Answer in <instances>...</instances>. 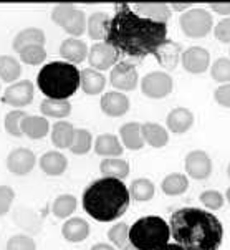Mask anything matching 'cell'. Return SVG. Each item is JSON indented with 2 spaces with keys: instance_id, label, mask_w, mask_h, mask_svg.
<instances>
[{
  "instance_id": "cell-42",
  "label": "cell",
  "mask_w": 230,
  "mask_h": 250,
  "mask_svg": "<svg viewBox=\"0 0 230 250\" xmlns=\"http://www.w3.org/2000/svg\"><path fill=\"white\" fill-rule=\"evenodd\" d=\"M5 250H37V244L32 237L25 234H17L7 240Z\"/></svg>"
},
{
  "instance_id": "cell-6",
  "label": "cell",
  "mask_w": 230,
  "mask_h": 250,
  "mask_svg": "<svg viewBox=\"0 0 230 250\" xmlns=\"http://www.w3.org/2000/svg\"><path fill=\"white\" fill-rule=\"evenodd\" d=\"M52 20L71 37H82L86 32V17L83 10L71 3H58L52 10Z\"/></svg>"
},
{
  "instance_id": "cell-16",
  "label": "cell",
  "mask_w": 230,
  "mask_h": 250,
  "mask_svg": "<svg viewBox=\"0 0 230 250\" xmlns=\"http://www.w3.org/2000/svg\"><path fill=\"white\" fill-rule=\"evenodd\" d=\"M88 45L80 38H66L60 45V55H62L63 62H68L71 65L82 63L88 58Z\"/></svg>"
},
{
  "instance_id": "cell-3",
  "label": "cell",
  "mask_w": 230,
  "mask_h": 250,
  "mask_svg": "<svg viewBox=\"0 0 230 250\" xmlns=\"http://www.w3.org/2000/svg\"><path fill=\"white\" fill-rule=\"evenodd\" d=\"M83 209L89 217L100 222H113L123 217L129 207V189L123 181L101 177L93 181L83 192Z\"/></svg>"
},
{
  "instance_id": "cell-19",
  "label": "cell",
  "mask_w": 230,
  "mask_h": 250,
  "mask_svg": "<svg viewBox=\"0 0 230 250\" xmlns=\"http://www.w3.org/2000/svg\"><path fill=\"white\" fill-rule=\"evenodd\" d=\"M131 8L143 19L154 20L159 23H167L172 14L167 3H134Z\"/></svg>"
},
{
  "instance_id": "cell-29",
  "label": "cell",
  "mask_w": 230,
  "mask_h": 250,
  "mask_svg": "<svg viewBox=\"0 0 230 250\" xmlns=\"http://www.w3.org/2000/svg\"><path fill=\"white\" fill-rule=\"evenodd\" d=\"M100 171L103 177H113V179H126L129 176V163L119 158H106L101 161Z\"/></svg>"
},
{
  "instance_id": "cell-15",
  "label": "cell",
  "mask_w": 230,
  "mask_h": 250,
  "mask_svg": "<svg viewBox=\"0 0 230 250\" xmlns=\"http://www.w3.org/2000/svg\"><path fill=\"white\" fill-rule=\"evenodd\" d=\"M101 111H103L106 116H111V118H119L123 114H126L129 111V98L121 91H108L103 95L101 98Z\"/></svg>"
},
{
  "instance_id": "cell-37",
  "label": "cell",
  "mask_w": 230,
  "mask_h": 250,
  "mask_svg": "<svg viewBox=\"0 0 230 250\" xmlns=\"http://www.w3.org/2000/svg\"><path fill=\"white\" fill-rule=\"evenodd\" d=\"M93 136L88 129H75V138H73V143L70 146V151L73 152L76 156H82V154H86L89 152V149L93 147Z\"/></svg>"
},
{
  "instance_id": "cell-9",
  "label": "cell",
  "mask_w": 230,
  "mask_h": 250,
  "mask_svg": "<svg viewBox=\"0 0 230 250\" xmlns=\"http://www.w3.org/2000/svg\"><path fill=\"white\" fill-rule=\"evenodd\" d=\"M33 93H35L33 83L30 80H20L8 84L2 95V101L14 108H25L33 101Z\"/></svg>"
},
{
  "instance_id": "cell-51",
  "label": "cell",
  "mask_w": 230,
  "mask_h": 250,
  "mask_svg": "<svg viewBox=\"0 0 230 250\" xmlns=\"http://www.w3.org/2000/svg\"><path fill=\"white\" fill-rule=\"evenodd\" d=\"M123 250H138V249H136V247H133V245H126V247L123 249Z\"/></svg>"
},
{
  "instance_id": "cell-14",
  "label": "cell",
  "mask_w": 230,
  "mask_h": 250,
  "mask_svg": "<svg viewBox=\"0 0 230 250\" xmlns=\"http://www.w3.org/2000/svg\"><path fill=\"white\" fill-rule=\"evenodd\" d=\"M181 60L186 71H189L192 75H201L209 70L210 53L206 48H202V46H189L186 52H182Z\"/></svg>"
},
{
  "instance_id": "cell-7",
  "label": "cell",
  "mask_w": 230,
  "mask_h": 250,
  "mask_svg": "<svg viewBox=\"0 0 230 250\" xmlns=\"http://www.w3.org/2000/svg\"><path fill=\"white\" fill-rule=\"evenodd\" d=\"M179 25L181 30L190 38H202L210 33L212 27H214V20H212L210 12L206 8L194 7L186 10L179 19Z\"/></svg>"
},
{
  "instance_id": "cell-20",
  "label": "cell",
  "mask_w": 230,
  "mask_h": 250,
  "mask_svg": "<svg viewBox=\"0 0 230 250\" xmlns=\"http://www.w3.org/2000/svg\"><path fill=\"white\" fill-rule=\"evenodd\" d=\"M166 125L167 129L172 131L176 134H184L187 133L194 125V113L187 108H176L166 118Z\"/></svg>"
},
{
  "instance_id": "cell-48",
  "label": "cell",
  "mask_w": 230,
  "mask_h": 250,
  "mask_svg": "<svg viewBox=\"0 0 230 250\" xmlns=\"http://www.w3.org/2000/svg\"><path fill=\"white\" fill-rule=\"evenodd\" d=\"M91 250H116L113 247V245H109V244H95L91 247Z\"/></svg>"
},
{
  "instance_id": "cell-32",
  "label": "cell",
  "mask_w": 230,
  "mask_h": 250,
  "mask_svg": "<svg viewBox=\"0 0 230 250\" xmlns=\"http://www.w3.org/2000/svg\"><path fill=\"white\" fill-rule=\"evenodd\" d=\"M161 189H163L166 196H182L189 189V179H187V176L181 174V172H172V174L166 176L163 179Z\"/></svg>"
},
{
  "instance_id": "cell-34",
  "label": "cell",
  "mask_w": 230,
  "mask_h": 250,
  "mask_svg": "<svg viewBox=\"0 0 230 250\" xmlns=\"http://www.w3.org/2000/svg\"><path fill=\"white\" fill-rule=\"evenodd\" d=\"M156 194V188L152 184V181L146 179V177H139V179H134L129 186V196L131 199L138 202H147L154 197Z\"/></svg>"
},
{
  "instance_id": "cell-41",
  "label": "cell",
  "mask_w": 230,
  "mask_h": 250,
  "mask_svg": "<svg viewBox=\"0 0 230 250\" xmlns=\"http://www.w3.org/2000/svg\"><path fill=\"white\" fill-rule=\"evenodd\" d=\"M212 80L220 84L230 83V58H219L214 65L210 66Z\"/></svg>"
},
{
  "instance_id": "cell-2",
  "label": "cell",
  "mask_w": 230,
  "mask_h": 250,
  "mask_svg": "<svg viewBox=\"0 0 230 250\" xmlns=\"http://www.w3.org/2000/svg\"><path fill=\"white\" fill-rule=\"evenodd\" d=\"M171 237L184 250H219L224 242V226L212 212L199 207L174 210L169 220Z\"/></svg>"
},
{
  "instance_id": "cell-18",
  "label": "cell",
  "mask_w": 230,
  "mask_h": 250,
  "mask_svg": "<svg viewBox=\"0 0 230 250\" xmlns=\"http://www.w3.org/2000/svg\"><path fill=\"white\" fill-rule=\"evenodd\" d=\"M89 232H91V227H89V224L82 217L68 219L62 227L63 239L73 244H80V242H83V240H86L89 237Z\"/></svg>"
},
{
  "instance_id": "cell-49",
  "label": "cell",
  "mask_w": 230,
  "mask_h": 250,
  "mask_svg": "<svg viewBox=\"0 0 230 250\" xmlns=\"http://www.w3.org/2000/svg\"><path fill=\"white\" fill-rule=\"evenodd\" d=\"M157 250H184V249H182L179 244H166V245H163V247L157 249Z\"/></svg>"
},
{
  "instance_id": "cell-10",
  "label": "cell",
  "mask_w": 230,
  "mask_h": 250,
  "mask_svg": "<svg viewBox=\"0 0 230 250\" xmlns=\"http://www.w3.org/2000/svg\"><path fill=\"white\" fill-rule=\"evenodd\" d=\"M139 76L138 70L133 63L129 62H118L111 68L109 75V83L119 91H131L138 86Z\"/></svg>"
},
{
  "instance_id": "cell-50",
  "label": "cell",
  "mask_w": 230,
  "mask_h": 250,
  "mask_svg": "<svg viewBox=\"0 0 230 250\" xmlns=\"http://www.w3.org/2000/svg\"><path fill=\"white\" fill-rule=\"evenodd\" d=\"M189 3H172L171 8H174V10H189Z\"/></svg>"
},
{
  "instance_id": "cell-52",
  "label": "cell",
  "mask_w": 230,
  "mask_h": 250,
  "mask_svg": "<svg viewBox=\"0 0 230 250\" xmlns=\"http://www.w3.org/2000/svg\"><path fill=\"white\" fill-rule=\"evenodd\" d=\"M225 199H227V201L230 202V188L227 189V192H225Z\"/></svg>"
},
{
  "instance_id": "cell-5",
  "label": "cell",
  "mask_w": 230,
  "mask_h": 250,
  "mask_svg": "<svg viewBox=\"0 0 230 250\" xmlns=\"http://www.w3.org/2000/svg\"><path fill=\"white\" fill-rule=\"evenodd\" d=\"M171 229L159 215L138 219L129 229V244L138 250H157L169 244Z\"/></svg>"
},
{
  "instance_id": "cell-26",
  "label": "cell",
  "mask_w": 230,
  "mask_h": 250,
  "mask_svg": "<svg viewBox=\"0 0 230 250\" xmlns=\"http://www.w3.org/2000/svg\"><path fill=\"white\" fill-rule=\"evenodd\" d=\"M141 133L144 143L149 144L151 147H164L169 141V133L164 126L157 125V123H144L141 125Z\"/></svg>"
},
{
  "instance_id": "cell-45",
  "label": "cell",
  "mask_w": 230,
  "mask_h": 250,
  "mask_svg": "<svg viewBox=\"0 0 230 250\" xmlns=\"http://www.w3.org/2000/svg\"><path fill=\"white\" fill-rule=\"evenodd\" d=\"M215 38L222 43H230V17L220 20L214 28Z\"/></svg>"
},
{
  "instance_id": "cell-17",
  "label": "cell",
  "mask_w": 230,
  "mask_h": 250,
  "mask_svg": "<svg viewBox=\"0 0 230 250\" xmlns=\"http://www.w3.org/2000/svg\"><path fill=\"white\" fill-rule=\"evenodd\" d=\"M95 152L98 156H103V158H119L125 151V146H123L121 139H119L116 134L111 133H105L100 134L95 139Z\"/></svg>"
},
{
  "instance_id": "cell-35",
  "label": "cell",
  "mask_w": 230,
  "mask_h": 250,
  "mask_svg": "<svg viewBox=\"0 0 230 250\" xmlns=\"http://www.w3.org/2000/svg\"><path fill=\"white\" fill-rule=\"evenodd\" d=\"M181 55H182L181 53V46H179L176 42L169 40L156 58H157V62H159V65L163 66V68L171 71V70L176 68V65L179 63V60H181Z\"/></svg>"
},
{
  "instance_id": "cell-31",
  "label": "cell",
  "mask_w": 230,
  "mask_h": 250,
  "mask_svg": "<svg viewBox=\"0 0 230 250\" xmlns=\"http://www.w3.org/2000/svg\"><path fill=\"white\" fill-rule=\"evenodd\" d=\"M40 111L46 118H57L58 121H62L63 118H66L71 113V104L68 100L45 98L40 104Z\"/></svg>"
},
{
  "instance_id": "cell-11",
  "label": "cell",
  "mask_w": 230,
  "mask_h": 250,
  "mask_svg": "<svg viewBox=\"0 0 230 250\" xmlns=\"http://www.w3.org/2000/svg\"><path fill=\"white\" fill-rule=\"evenodd\" d=\"M118 58H119V53L113 46H109L106 43V42H98V43L93 45L88 52V62H89V65H91V68L96 71H101V73L113 68L118 63Z\"/></svg>"
},
{
  "instance_id": "cell-27",
  "label": "cell",
  "mask_w": 230,
  "mask_h": 250,
  "mask_svg": "<svg viewBox=\"0 0 230 250\" xmlns=\"http://www.w3.org/2000/svg\"><path fill=\"white\" fill-rule=\"evenodd\" d=\"M22 133L30 139H42L50 133V123L43 116L27 114L22 121Z\"/></svg>"
},
{
  "instance_id": "cell-8",
  "label": "cell",
  "mask_w": 230,
  "mask_h": 250,
  "mask_svg": "<svg viewBox=\"0 0 230 250\" xmlns=\"http://www.w3.org/2000/svg\"><path fill=\"white\" fill-rule=\"evenodd\" d=\"M172 78L171 75L164 73V71H151L143 78L141 82V91L147 98L161 100L171 95L172 91Z\"/></svg>"
},
{
  "instance_id": "cell-22",
  "label": "cell",
  "mask_w": 230,
  "mask_h": 250,
  "mask_svg": "<svg viewBox=\"0 0 230 250\" xmlns=\"http://www.w3.org/2000/svg\"><path fill=\"white\" fill-rule=\"evenodd\" d=\"M68 167V159L60 151H46L40 158V169L46 176H62Z\"/></svg>"
},
{
  "instance_id": "cell-43",
  "label": "cell",
  "mask_w": 230,
  "mask_h": 250,
  "mask_svg": "<svg viewBox=\"0 0 230 250\" xmlns=\"http://www.w3.org/2000/svg\"><path fill=\"white\" fill-rule=\"evenodd\" d=\"M199 199H201L202 204L206 206L207 209H210V210L220 209V207L224 206V202H225V196H222L219 190H214V189L204 190Z\"/></svg>"
},
{
  "instance_id": "cell-13",
  "label": "cell",
  "mask_w": 230,
  "mask_h": 250,
  "mask_svg": "<svg viewBox=\"0 0 230 250\" xmlns=\"http://www.w3.org/2000/svg\"><path fill=\"white\" fill-rule=\"evenodd\" d=\"M37 158L27 147H17L7 156V169L15 176H27L33 171Z\"/></svg>"
},
{
  "instance_id": "cell-47",
  "label": "cell",
  "mask_w": 230,
  "mask_h": 250,
  "mask_svg": "<svg viewBox=\"0 0 230 250\" xmlns=\"http://www.w3.org/2000/svg\"><path fill=\"white\" fill-rule=\"evenodd\" d=\"M210 10L219 15H230V2L222 3H210Z\"/></svg>"
},
{
  "instance_id": "cell-38",
  "label": "cell",
  "mask_w": 230,
  "mask_h": 250,
  "mask_svg": "<svg viewBox=\"0 0 230 250\" xmlns=\"http://www.w3.org/2000/svg\"><path fill=\"white\" fill-rule=\"evenodd\" d=\"M20 60H22L25 65H40V63L45 62L46 58V50L43 48V45H30L27 48L20 50Z\"/></svg>"
},
{
  "instance_id": "cell-23",
  "label": "cell",
  "mask_w": 230,
  "mask_h": 250,
  "mask_svg": "<svg viewBox=\"0 0 230 250\" xmlns=\"http://www.w3.org/2000/svg\"><path fill=\"white\" fill-rule=\"evenodd\" d=\"M80 88L86 93V95H100L106 86V78L101 71H96L93 68H84L80 71Z\"/></svg>"
},
{
  "instance_id": "cell-21",
  "label": "cell",
  "mask_w": 230,
  "mask_h": 250,
  "mask_svg": "<svg viewBox=\"0 0 230 250\" xmlns=\"http://www.w3.org/2000/svg\"><path fill=\"white\" fill-rule=\"evenodd\" d=\"M12 219H14V222L20 229H23V230H27V232H32V234H37V232L42 230V222H43V220H42V217L35 210L30 209V207L19 206L14 210V214H12Z\"/></svg>"
},
{
  "instance_id": "cell-12",
  "label": "cell",
  "mask_w": 230,
  "mask_h": 250,
  "mask_svg": "<svg viewBox=\"0 0 230 250\" xmlns=\"http://www.w3.org/2000/svg\"><path fill=\"white\" fill-rule=\"evenodd\" d=\"M186 171L192 179L204 181L212 174V159L206 151L195 149L186 156Z\"/></svg>"
},
{
  "instance_id": "cell-39",
  "label": "cell",
  "mask_w": 230,
  "mask_h": 250,
  "mask_svg": "<svg viewBox=\"0 0 230 250\" xmlns=\"http://www.w3.org/2000/svg\"><path fill=\"white\" fill-rule=\"evenodd\" d=\"M27 116L22 109H14L10 111L5 116V121H3V126H5V131L10 136H15V138H22L23 133H22V121L23 118Z\"/></svg>"
},
{
  "instance_id": "cell-30",
  "label": "cell",
  "mask_w": 230,
  "mask_h": 250,
  "mask_svg": "<svg viewBox=\"0 0 230 250\" xmlns=\"http://www.w3.org/2000/svg\"><path fill=\"white\" fill-rule=\"evenodd\" d=\"M45 43V32L37 27H28L20 30L14 38V50L20 52V50L27 48L30 45H43Z\"/></svg>"
},
{
  "instance_id": "cell-40",
  "label": "cell",
  "mask_w": 230,
  "mask_h": 250,
  "mask_svg": "<svg viewBox=\"0 0 230 250\" xmlns=\"http://www.w3.org/2000/svg\"><path fill=\"white\" fill-rule=\"evenodd\" d=\"M108 239L114 247L125 249L127 242H129V227L125 222L114 224V226L108 230Z\"/></svg>"
},
{
  "instance_id": "cell-28",
  "label": "cell",
  "mask_w": 230,
  "mask_h": 250,
  "mask_svg": "<svg viewBox=\"0 0 230 250\" xmlns=\"http://www.w3.org/2000/svg\"><path fill=\"white\" fill-rule=\"evenodd\" d=\"M109 23H111V19H109L108 14H103V12L91 14L86 20V32L89 38H93V40H106Z\"/></svg>"
},
{
  "instance_id": "cell-46",
  "label": "cell",
  "mask_w": 230,
  "mask_h": 250,
  "mask_svg": "<svg viewBox=\"0 0 230 250\" xmlns=\"http://www.w3.org/2000/svg\"><path fill=\"white\" fill-rule=\"evenodd\" d=\"M214 98L220 106L230 108V83L220 84V86L214 91Z\"/></svg>"
},
{
  "instance_id": "cell-54",
  "label": "cell",
  "mask_w": 230,
  "mask_h": 250,
  "mask_svg": "<svg viewBox=\"0 0 230 250\" xmlns=\"http://www.w3.org/2000/svg\"><path fill=\"white\" fill-rule=\"evenodd\" d=\"M229 53H230V50H229Z\"/></svg>"
},
{
  "instance_id": "cell-36",
  "label": "cell",
  "mask_w": 230,
  "mask_h": 250,
  "mask_svg": "<svg viewBox=\"0 0 230 250\" xmlns=\"http://www.w3.org/2000/svg\"><path fill=\"white\" fill-rule=\"evenodd\" d=\"M76 210V197L71 194H62L53 201L52 212L58 219H68Z\"/></svg>"
},
{
  "instance_id": "cell-44",
  "label": "cell",
  "mask_w": 230,
  "mask_h": 250,
  "mask_svg": "<svg viewBox=\"0 0 230 250\" xmlns=\"http://www.w3.org/2000/svg\"><path fill=\"white\" fill-rule=\"evenodd\" d=\"M15 199V190L10 186H0V215H5L10 210Z\"/></svg>"
},
{
  "instance_id": "cell-25",
  "label": "cell",
  "mask_w": 230,
  "mask_h": 250,
  "mask_svg": "<svg viewBox=\"0 0 230 250\" xmlns=\"http://www.w3.org/2000/svg\"><path fill=\"white\" fill-rule=\"evenodd\" d=\"M75 138V126L70 121H57L52 126V143L58 149H70Z\"/></svg>"
},
{
  "instance_id": "cell-53",
  "label": "cell",
  "mask_w": 230,
  "mask_h": 250,
  "mask_svg": "<svg viewBox=\"0 0 230 250\" xmlns=\"http://www.w3.org/2000/svg\"><path fill=\"white\" fill-rule=\"evenodd\" d=\"M227 172H229V177H230V164H229V167H227Z\"/></svg>"
},
{
  "instance_id": "cell-1",
  "label": "cell",
  "mask_w": 230,
  "mask_h": 250,
  "mask_svg": "<svg viewBox=\"0 0 230 250\" xmlns=\"http://www.w3.org/2000/svg\"><path fill=\"white\" fill-rule=\"evenodd\" d=\"M105 42L118 53L134 60H144L149 55L157 57L169 42L167 23L143 19L129 5L121 3L116 7Z\"/></svg>"
},
{
  "instance_id": "cell-4",
  "label": "cell",
  "mask_w": 230,
  "mask_h": 250,
  "mask_svg": "<svg viewBox=\"0 0 230 250\" xmlns=\"http://www.w3.org/2000/svg\"><path fill=\"white\" fill-rule=\"evenodd\" d=\"M80 70L68 62H52L45 65L37 76V84L45 98L68 100L80 88Z\"/></svg>"
},
{
  "instance_id": "cell-33",
  "label": "cell",
  "mask_w": 230,
  "mask_h": 250,
  "mask_svg": "<svg viewBox=\"0 0 230 250\" xmlns=\"http://www.w3.org/2000/svg\"><path fill=\"white\" fill-rule=\"evenodd\" d=\"M22 75L20 62L12 55H0V80L5 83H15Z\"/></svg>"
},
{
  "instance_id": "cell-24",
  "label": "cell",
  "mask_w": 230,
  "mask_h": 250,
  "mask_svg": "<svg viewBox=\"0 0 230 250\" xmlns=\"http://www.w3.org/2000/svg\"><path fill=\"white\" fill-rule=\"evenodd\" d=\"M119 138H121L123 146H126L131 151H139L143 149L144 143L143 133H141V125L139 123H126L119 128Z\"/></svg>"
}]
</instances>
